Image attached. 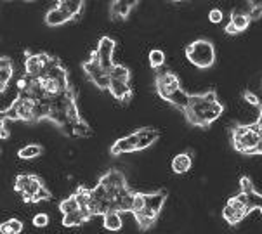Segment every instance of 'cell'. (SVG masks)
I'll use <instances>...</instances> for the list:
<instances>
[{"mask_svg":"<svg viewBox=\"0 0 262 234\" xmlns=\"http://www.w3.org/2000/svg\"><path fill=\"white\" fill-rule=\"evenodd\" d=\"M189 125L198 129H207L224 113V104L219 101L215 90H207L202 94H189L188 104L183 109Z\"/></svg>","mask_w":262,"mask_h":234,"instance_id":"obj_1","label":"cell"},{"mask_svg":"<svg viewBox=\"0 0 262 234\" xmlns=\"http://www.w3.org/2000/svg\"><path fill=\"white\" fill-rule=\"evenodd\" d=\"M160 139V132L157 129H149V127H143V129H137L136 132L128 134L127 137L118 139L117 143L110 148V154L112 156H122V154L143 151V149L153 146Z\"/></svg>","mask_w":262,"mask_h":234,"instance_id":"obj_2","label":"cell"},{"mask_svg":"<svg viewBox=\"0 0 262 234\" xmlns=\"http://www.w3.org/2000/svg\"><path fill=\"white\" fill-rule=\"evenodd\" d=\"M262 135V127L259 123H239L231 129V144L234 151L245 156H255Z\"/></svg>","mask_w":262,"mask_h":234,"instance_id":"obj_3","label":"cell"},{"mask_svg":"<svg viewBox=\"0 0 262 234\" xmlns=\"http://www.w3.org/2000/svg\"><path fill=\"white\" fill-rule=\"evenodd\" d=\"M165 201H167L165 189H158L155 193H143V208L136 212V214H132L141 231H148V229H151L157 224L160 212H162Z\"/></svg>","mask_w":262,"mask_h":234,"instance_id":"obj_4","label":"cell"},{"mask_svg":"<svg viewBox=\"0 0 262 234\" xmlns=\"http://www.w3.org/2000/svg\"><path fill=\"white\" fill-rule=\"evenodd\" d=\"M186 57L193 66L200 69H208L215 63V47L207 38H198L186 47Z\"/></svg>","mask_w":262,"mask_h":234,"instance_id":"obj_5","label":"cell"},{"mask_svg":"<svg viewBox=\"0 0 262 234\" xmlns=\"http://www.w3.org/2000/svg\"><path fill=\"white\" fill-rule=\"evenodd\" d=\"M33 106L35 101L17 94L11 106L0 111V122H28L33 123Z\"/></svg>","mask_w":262,"mask_h":234,"instance_id":"obj_6","label":"cell"},{"mask_svg":"<svg viewBox=\"0 0 262 234\" xmlns=\"http://www.w3.org/2000/svg\"><path fill=\"white\" fill-rule=\"evenodd\" d=\"M82 68H83V73L87 75V78L94 83L97 89H101V90L110 89V82H112L110 80V73L103 69V66H101L99 59H97V54L94 51H92L91 57L82 63Z\"/></svg>","mask_w":262,"mask_h":234,"instance_id":"obj_7","label":"cell"},{"mask_svg":"<svg viewBox=\"0 0 262 234\" xmlns=\"http://www.w3.org/2000/svg\"><path fill=\"white\" fill-rule=\"evenodd\" d=\"M179 89H181V80L176 73L158 69L157 75H155V90H157V94L163 101H168L170 96Z\"/></svg>","mask_w":262,"mask_h":234,"instance_id":"obj_8","label":"cell"},{"mask_svg":"<svg viewBox=\"0 0 262 234\" xmlns=\"http://www.w3.org/2000/svg\"><path fill=\"white\" fill-rule=\"evenodd\" d=\"M248 214H250V212L247 210L245 203L239 200L238 194L231 196L229 200L226 201V205L223 208V219L229 224V226H238Z\"/></svg>","mask_w":262,"mask_h":234,"instance_id":"obj_9","label":"cell"},{"mask_svg":"<svg viewBox=\"0 0 262 234\" xmlns=\"http://www.w3.org/2000/svg\"><path fill=\"white\" fill-rule=\"evenodd\" d=\"M51 54L47 52H26L25 59V77L28 78H40L46 69V66L51 59Z\"/></svg>","mask_w":262,"mask_h":234,"instance_id":"obj_10","label":"cell"},{"mask_svg":"<svg viewBox=\"0 0 262 234\" xmlns=\"http://www.w3.org/2000/svg\"><path fill=\"white\" fill-rule=\"evenodd\" d=\"M115 45H117V42L113 40L112 37H101L99 43H97V47L94 49V52L97 54V59H99L101 66H103L104 72H112L113 66L117 64L113 61V52H115Z\"/></svg>","mask_w":262,"mask_h":234,"instance_id":"obj_11","label":"cell"},{"mask_svg":"<svg viewBox=\"0 0 262 234\" xmlns=\"http://www.w3.org/2000/svg\"><path fill=\"white\" fill-rule=\"evenodd\" d=\"M250 23H252V19H250V16H248V12H233L229 23L224 26V32L228 35H238V33L245 32L248 26H250Z\"/></svg>","mask_w":262,"mask_h":234,"instance_id":"obj_12","label":"cell"},{"mask_svg":"<svg viewBox=\"0 0 262 234\" xmlns=\"http://www.w3.org/2000/svg\"><path fill=\"white\" fill-rule=\"evenodd\" d=\"M108 90H110V94H112L117 101H120L122 104L130 103V99L134 97V90H132L130 83L112 80V82H110V89Z\"/></svg>","mask_w":262,"mask_h":234,"instance_id":"obj_13","label":"cell"},{"mask_svg":"<svg viewBox=\"0 0 262 234\" xmlns=\"http://www.w3.org/2000/svg\"><path fill=\"white\" fill-rule=\"evenodd\" d=\"M137 4L136 0H130V2H125V0H115V2L110 4V16L112 19H127L130 11L134 9Z\"/></svg>","mask_w":262,"mask_h":234,"instance_id":"obj_14","label":"cell"},{"mask_svg":"<svg viewBox=\"0 0 262 234\" xmlns=\"http://www.w3.org/2000/svg\"><path fill=\"white\" fill-rule=\"evenodd\" d=\"M170 167H172V172L177 175L188 174V172L191 170V167H193V153L184 151V153L176 154Z\"/></svg>","mask_w":262,"mask_h":234,"instance_id":"obj_15","label":"cell"},{"mask_svg":"<svg viewBox=\"0 0 262 234\" xmlns=\"http://www.w3.org/2000/svg\"><path fill=\"white\" fill-rule=\"evenodd\" d=\"M56 7L61 9L63 12H66L72 19H75L77 16L82 14L83 2L82 0H59V2H56Z\"/></svg>","mask_w":262,"mask_h":234,"instance_id":"obj_16","label":"cell"},{"mask_svg":"<svg viewBox=\"0 0 262 234\" xmlns=\"http://www.w3.org/2000/svg\"><path fill=\"white\" fill-rule=\"evenodd\" d=\"M43 21H46L47 26H61L64 23H68V21H72V17H70L66 12H63L61 9H57L56 6L52 9H49L46 17H43Z\"/></svg>","mask_w":262,"mask_h":234,"instance_id":"obj_17","label":"cell"},{"mask_svg":"<svg viewBox=\"0 0 262 234\" xmlns=\"http://www.w3.org/2000/svg\"><path fill=\"white\" fill-rule=\"evenodd\" d=\"M46 188V184H43V180L38 177V175L35 174H30V182H28V188L25 189V193L21 194L23 196V201L25 203H32V200L35 198V194H37L40 189Z\"/></svg>","mask_w":262,"mask_h":234,"instance_id":"obj_18","label":"cell"},{"mask_svg":"<svg viewBox=\"0 0 262 234\" xmlns=\"http://www.w3.org/2000/svg\"><path fill=\"white\" fill-rule=\"evenodd\" d=\"M14 75V66L9 57H0V85L7 87Z\"/></svg>","mask_w":262,"mask_h":234,"instance_id":"obj_19","label":"cell"},{"mask_svg":"<svg viewBox=\"0 0 262 234\" xmlns=\"http://www.w3.org/2000/svg\"><path fill=\"white\" fill-rule=\"evenodd\" d=\"M103 226L108 231H120L123 226V220H122V214L120 212H108V214L103 215Z\"/></svg>","mask_w":262,"mask_h":234,"instance_id":"obj_20","label":"cell"},{"mask_svg":"<svg viewBox=\"0 0 262 234\" xmlns=\"http://www.w3.org/2000/svg\"><path fill=\"white\" fill-rule=\"evenodd\" d=\"M42 154H43V148L40 144H28L17 151V158L19 160H33V158H38Z\"/></svg>","mask_w":262,"mask_h":234,"instance_id":"obj_21","label":"cell"},{"mask_svg":"<svg viewBox=\"0 0 262 234\" xmlns=\"http://www.w3.org/2000/svg\"><path fill=\"white\" fill-rule=\"evenodd\" d=\"M85 222H89V220H87L85 215H83L82 210H77L70 215H63V226L64 227H80Z\"/></svg>","mask_w":262,"mask_h":234,"instance_id":"obj_22","label":"cell"},{"mask_svg":"<svg viewBox=\"0 0 262 234\" xmlns=\"http://www.w3.org/2000/svg\"><path fill=\"white\" fill-rule=\"evenodd\" d=\"M130 69L123 64H115L113 69L110 72V80H117L123 83H130Z\"/></svg>","mask_w":262,"mask_h":234,"instance_id":"obj_23","label":"cell"},{"mask_svg":"<svg viewBox=\"0 0 262 234\" xmlns=\"http://www.w3.org/2000/svg\"><path fill=\"white\" fill-rule=\"evenodd\" d=\"M23 227L25 226L19 219H9L0 224V234H21Z\"/></svg>","mask_w":262,"mask_h":234,"instance_id":"obj_24","label":"cell"},{"mask_svg":"<svg viewBox=\"0 0 262 234\" xmlns=\"http://www.w3.org/2000/svg\"><path fill=\"white\" fill-rule=\"evenodd\" d=\"M148 59H149V66L153 69H158L165 64V52L162 49H151L149 54H148Z\"/></svg>","mask_w":262,"mask_h":234,"instance_id":"obj_25","label":"cell"},{"mask_svg":"<svg viewBox=\"0 0 262 234\" xmlns=\"http://www.w3.org/2000/svg\"><path fill=\"white\" fill-rule=\"evenodd\" d=\"M59 210H61V214H63V215H70V214H73V212L80 210L75 194H72V196H68V198H64V200L59 203Z\"/></svg>","mask_w":262,"mask_h":234,"instance_id":"obj_26","label":"cell"},{"mask_svg":"<svg viewBox=\"0 0 262 234\" xmlns=\"http://www.w3.org/2000/svg\"><path fill=\"white\" fill-rule=\"evenodd\" d=\"M28 182H30V175L19 174V175L16 177V180H14V191H16V193H19V194H23V193H25V189L28 188Z\"/></svg>","mask_w":262,"mask_h":234,"instance_id":"obj_27","label":"cell"},{"mask_svg":"<svg viewBox=\"0 0 262 234\" xmlns=\"http://www.w3.org/2000/svg\"><path fill=\"white\" fill-rule=\"evenodd\" d=\"M243 99L247 101L250 106H255V108H260V99H259V96L254 94L252 90H245L243 92Z\"/></svg>","mask_w":262,"mask_h":234,"instance_id":"obj_28","label":"cell"},{"mask_svg":"<svg viewBox=\"0 0 262 234\" xmlns=\"http://www.w3.org/2000/svg\"><path fill=\"white\" fill-rule=\"evenodd\" d=\"M248 16H250V19H259L262 16V2H250Z\"/></svg>","mask_w":262,"mask_h":234,"instance_id":"obj_29","label":"cell"},{"mask_svg":"<svg viewBox=\"0 0 262 234\" xmlns=\"http://www.w3.org/2000/svg\"><path fill=\"white\" fill-rule=\"evenodd\" d=\"M33 226L35 227H47L49 226V215L47 214H37L33 217Z\"/></svg>","mask_w":262,"mask_h":234,"instance_id":"obj_30","label":"cell"},{"mask_svg":"<svg viewBox=\"0 0 262 234\" xmlns=\"http://www.w3.org/2000/svg\"><path fill=\"white\" fill-rule=\"evenodd\" d=\"M223 11H221V9H212L210 12H208V19H210V23H221V21H223Z\"/></svg>","mask_w":262,"mask_h":234,"instance_id":"obj_31","label":"cell"},{"mask_svg":"<svg viewBox=\"0 0 262 234\" xmlns=\"http://www.w3.org/2000/svg\"><path fill=\"white\" fill-rule=\"evenodd\" d=\"M9 139V129L6 127V122H0V141Z\"/></svg>","mask_w":262,"mask_h":234,"instance_id":"obj_32","label":"cell"},{"mask_svg":"<svg viewBox=\"0 0 262 234\" xmlns=\"http://www.w3.org/2000/svg\"><path fill=\"white\" fill-rule=\"evenodd\" d=\"M257 123V122H255ZM255 156H262V135H260V143H259V148L255 151Z\"/></svg>","mask_w":262,"mask_h":234,"instance_id":"obj_33","label":"cell"},{"mask_svg":"<svg viewBox=\"0 0 262 234\" xmlns=\"http://www.w3.org/2000/svg\"><path fill=\"white\" fill-rule=\"evenodd\" d=\"M255 122L262 127V104H260V108H259V116H257V120H255Z\"/></svg>","mask_w":262,"mask_h":234,"instance_id":"obj_34","label":"cell"},{"mask_svg":"<svg viewBox=\"0 0 262 234\" xmlns=\"http://www.w3.org/2000/svg\"><path fill=\"white\" fill-rule=\"evenodd\" d=\"M6 89H7V87H4V85H0V94H2V92H4V90H6Z\"/></svg>","mask_w":262,"mask_h":234,"instance_id":"obj_35","label":"cell"},{"mask_svg":"<svg viewBox=\"0 0 262 234\" xmlns=\"http://www.w3.org/2000/svg\"><path fill=\"white\" fill-rule=\"evenodd\" d=\"M260 212H262V208H260Z\"/></svg>","mask_w":262,"mask_h":234,"instance_id":"obj_36","label":"cell"}]
</instances>
